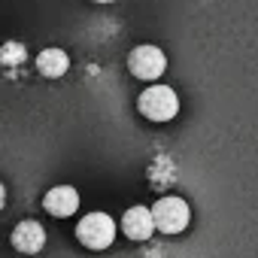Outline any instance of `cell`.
Returning a JSON list of instances; mask_svg holds the SVG:
<instances>
[{
  "label": "cell",
  "instance_id": "1",
  "mask_svg": "<svg viewBox=\"0 0 258 258\" xmlns=\"http://www.w3.org/2000/svg\"><path fill=\"white\" fill-rule=\"evenodd\" d=\"M137 109L149 118V121H170L176 112H179V97L170 85H149L140 100H137Z\"/></svg>",
  "mask_w": 258,
  "mask_h": 258
},
{
  "label": "cell",
  "instance_id": "2",
  "mask_svg": "<svg viewBox=\"0 0 258 258\" xmlns=\"http://www.w3.org/2000/svg\"><path fill=\"white\" fill-rule=\"evenodd\" d=\"M152 216H155V228H158L161 234H182V231L188 228V222H191L188 204H185L182 198H176V195L158 198L155 207H152Z\"/></svg>",
  "mask_w": 258,
  "mask_h": 258
},
{
  "label": "cell",
  "instance_id": "3",
  "mask_svg": "<svg viewBox=\"0 0 258 258\" xmlns=\"http://www.w3.org/2000/svg\"><path fill=\"white\" fill-rule=\"evenodd\" d=\"M76 237L85 249H106L115 240V222L106 213H88L85 219H79L76 225Z\"/></svg>",
  "mask_w": 258,
  "mask_h": 258
},
{
  "label": "cell",
  "instance_id": "4",
  "mask_svg": "<svg viewBox=\"0 0 258 258\" xmlns=\"http://www.w3.org/2000/svg\"><path fill=\"white\" fill-rule=\"evenodd\" d=\"M127 67H131V73L137 79H158L164 70H167V55L158 49V46H137L131 52V58H127Z\"/></svg>",
  "mask_w": 258,
  "mask_h": 258
},
{
  "label": "cell",
  "instance_id": "5",
  "mask_svg": "<svg viewBox=\"0 0 258 258\" xmlns=\"http://www.w3.org/2000/svg\"><path fill=\"white\" fill-rule=\"evenodd\" d=\"M121 231L127 240H134V243H143L155 234V216L149 207H131L124 216H121Z\"/></svg>",
  "mask_w": 258,
  "mask_h": 258
},
{
  "label": "cell",
  "instance_id": "6",
  "mask_svg": "<svg viewBox=\"0 0 258 258\" xmlns=\"http://www.w3.org/2000/svg\"><path fill=\"white\" fill-rule=\"evenodd\" d=\"M13 246L25 255H37L46 246V228L37 219H25L13 228Z\"/></svg>",
  "mask_w": 258,
  "mask_h": 258
},
{
  "label": "cell",
  "instance_id": "7",
  "mask_svg": "<svg viewBox=\"0 0 258 258\" xmlns=\"http://www.w3.org/2000/svg\"><path fill=\"white\" fill-rule=\"evenodd\" d=\"M43 207H46V213H52V216H73V213L79 210V195H76L73 185H55V188L46 191Z\"/></svg>",
  "mask_w": 258,
  "mask_h": 258
},
{
  "label": "cell",
  "instance_id": "8",
  "mask_svg": "<svg viewBox=\"0 0 258 258\" xmlns=\"http://www.w3.org/2000/svg\"><path fill=\"white\" fill-rule=\"evenodd\" d=\"M37 70H40L43 76H49V79H58V76H64V73L70 70V58H67L64 49L49 46V49H43V52L37 55Z\"/></svg>",
  "mask_w": 258,
  "mask_h": 258
},
{
  "label": "cell",
  "instance_id": "9",
  "mask_svg": "<svg viewBox=\"0 0 258 258\" xmlns=\"http://www.w3.org/2000/svg\"><path fill=\"white\" fill-rule=\"evenodd\" d=\"M25 58H28V52H25L22 43H7L4 52H0V61H4L7 67H10V64H22Z\"/></svg>",
  "mask_w": 258,
  "mask_h": 258
},
{
  "label": "cell",
  "instance_id": "10",
  "mask_svg": "<svg viewBox=\"0 0 258 258\" xmlns=\"http://www.w3.org/2000/svg\"><path fill=\"white\" fill-rule=\"evenodd\" d=\"M4 204H7V185L0 182V210H4Z\"/></svg>",
  "mask_w": 258,
  "mask_h": 258
},
{
  "label": "cell",
  "instance_id": "11",
  "mask_svg": "<svg viewBox=\"0 0 258 258\" xmlns=\"http://www.w3.org/2000/svg\"><path fill=\"white\" fill-rule=\"evenodd\" d=\"M94 4H112V0H94Z\"/></svg>",
  "mask_w": 258,
  "mask_h": 258
}]
</instances>
